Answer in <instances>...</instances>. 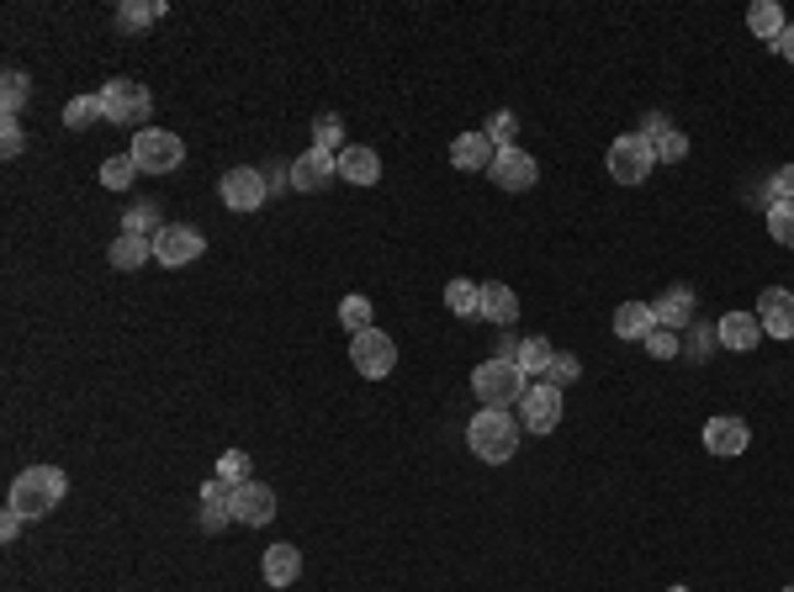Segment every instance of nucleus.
I'll return each instance as SVG.
<instances>
[{"label":"nucleus","mask_w":794,"mask_h":592,"mask_svg":"<svg viewBox=\"0 0 794 592\" xmlns=\"http://www.w3.org/2000/svg\"><path fill=\"white\" fill-rule=\"evenodd\" d=\"M747 27H752V37H763V43H779L784 27H790V16H784L779 0H758V5L747 11Z\"/></svg>","instance_id":"393cba45"},{"label":"nucleus","mask_w":794,"mask_h":592,"mask_svg":"<svg viewBox=\"0 0 794 592\" xmlns=\"http://www.w3.org/2000/svg\"><path fill=\"white\" fill-rule=\"evenodd\" d=\"M477 318H488V323H498V328H509L514 318H520V296L509 292L503 281H492V286H483V312Z\"/></svg>","instance_id":"b1692460"},{"label":"nucleus","mask_w":794,"mask_h":592,"mask_svg":"<svg viewBox=\"0 0 794 592\" xmlns=\"http://www.w3.org/2000/svg\"><path fill=\"white\" fill-rule=\"evenodd\" d=\"M196 519H202V530L207 534H217V530H228L234 524V487L228 481H207L202 487V503H196Z\"/></svg>","instance_id":"dca6fc26"},{"label":"nucleus","mask_w":794,"mask_h":592,"mask_svg":"<svg viewBox=\"0 0 794 592\" xmlns=\"http://www.w3.org/2000/svg\"><path fill=\"white\" fill-rule=\"evenodd\" d=\"M466 449L483 460V466H509L514 449H520V418L483 408V413L466 423Z\"/></svg>","instance_id":"f257e3e1"},{"label":"nucleus","mask_w":794,"mask_h":592,"mask_svg":"<svg viewBox=\"0 0 794 592\" xmlns=\"http://www.w3.org/2000/svg\"><path fill=\"white\" fill-rule=\"evenodd\" d=\"M217 481L245 487V481H249V455H245V449H223V455H217Z\"/></svg>","instance_id":"c9c22d12"},{"label":"nucleus","mask_w":794,"mask_h":592,"mask_svg":"<svg viewBox=\"0 0 794 592\" xmlns=\"http://www.w3.org/2000/svg\"><path fill=\"white\" fill-rule=\"evenodd\" d=\"M445 307H451L456 318H477V312H483V286H477V281H451V286H445Z\"/></svg>","instance_id":"bb28decb"},{"label":"nucleus","mask_w":794,"mask_h":592,"mask_svg":"<svg viewBox=\"0 0 794 592\" xmlns=\"http://www.w3.org/2000/svg\"><path fill=\"white\" fill-rule=\"evenodd\" d=\"M773 48H779V54H784V59L794 64V22H790V27H784V37H779V43H773Z\"/></svg>","instance_id":"a18cd8bd"},{"label":"nucleus","mask_w":794,"mask_h":592,"mask_svg":"<svg viewBox=\"0 0 794 592\" xmlns=\"http://www.w3.org/2000/svg\"><path fill=\"white\" fill-rule=\"evenodd\" d=\"M715 339L736 350V355H747V350H758V339H763V323H758V312H726L721 323H715Z\"/></svg>","instance_id":"a211bd4d"},{"label":"nucleus","mask_w":794,"mask_h":592,"mask_svg":"<svg viewBox=\"0 0 794 592\" xmlns=\"http://www.w3.org/2000/svg\"><path fill=\"white\" fill-rule=\"evenodd\" d=\"M275 519V492L265 481H245V487H234V524H249V530H260V524H271Z\"/></svg>","instance_id":"2eb2a0df"},{"label":"nucleus","mask_w":794,"mask_h":592,"mask_svg":"<svg viewBox=\"0 0 794 592\" xmlns=\"http://www.w3.org/2000/svg\"><path fill=\"white\" fill-rule=\"evenodd\" d=\"M154 260V238H138V234H117L112 238V265L117 270H138Z\"/></svg>","instance_id":"a878e982"},{"label":"nucleus","mask_w":794,"mask_h":592,"mask_svg":"<svg viewBox=\"0 0 794 592\" xmlns=\"http://www.w3.org/2000/svg\"><path fill=\"white\" fill-rule=\"evenodd\" d=\"M22 524H27V519H22L16 508H5V513H0V539L11 545V539H16V530H22Z\"/></svg>","instance_id":"37998d69"},{"label":"nucleus","mask_w":794,"mask_h":592,"mask_svg":"<svg viewBox=\"0 0 794 592\" xmlns=\"http://www.w3.org/2000/svg\"><path fill=\"white\" fill-rule=\"evenodd\" d=\"M472 391H477V402H483V408L509 413V408H520V397L530 391V382L514 371V360L492 355V360H483V365L472 371Z\"/></svg>","instance_id":"7ed1b4c3"},{"label":"nucleus","mask_w":794,"mask_h":592,"mask_svg":"<svg viewBox=\"0 0 794 592\" xmlns=\"http://www.w3.org/2000/svg\"><path fill=\"white\" fill-rule=\"evenodd\" d=\"M763 202H768V207H779V202H794V164H784V170H773V175H768Z\"/></svg>","instance_id":"58836bf2"},{"label":"nucleus","mask_w":794,"mask_h":592,"mask_svg":"<svg viewBox=\"0 0 794 592\" xmlns=\"http://www.w3.org/2000/svg\"><path fill=\"white\" fill-rule=\"evenodd\" d=\"M202 249H207V243H202V234H196V228H185V223H165V228L154 234V260H159L165 270L191 265Z\"/></svg>","instance_id":"9d476101"},{"label":"nucleus","mask_w":794,"mask_h":592,"mask_svg":"<svg viewBox=\"0 0 794 592\" xmlns=\"http://www.w3.org/2000/svg\"><path fill=\"white\" fill-rule=\"evenodd\" d=\"M133 164H138V175H170V170H181L185 164V144L170 133V127H144V133H133Z\"/></svg>","instance_id":"20e7f679"},{"label":"nucleus","mask_w":794,"mask_h":592,"mask_svg":"<svg viewBox=\"0 0 794 592\" xmlns=\"http://www.w3.org/2000/svg\"><path fill=\"white\" fill-rule=\"evenodd\" d=\"M483 133H488L492 148H514V133H520V127H514V112H492Z\"/></svg>","instance_id":"ea45409f"},{"label":"nucleus","mask_w":794,"mask_h":592,"mask_svg":"<svg viewBox=\"0 0 794 592\" xmlns=\"http://www.w3.org/2000/svg\"><path fill=\"white\" fill-rule=\"evenodd\" d=\"M768 234H773V243L794 249V202H779V207H768Z\"/></svg>","instance_id":"e433bc0d"},{"label":"nucleus","mask_w":794,"mask_h":592,"mask_svg":"<svg viewBox=\"0 0 794 592\" xmlns=\"http://www.w3.org/2000/svg\"><path fill=\"white\" fill-rule=\"evenodd\" d=\"M651 170H657V148H651V138L625 133V138H614L610 144V175L620 180V185H642Z\"/></svg>","instance_id":"423d86ee"},{"label":"nucleus","mask_w":794,"mask_h":592,"mask_svg":"<svg viewBox=\"0 0 794 592\" xmlns=\"http://www.w3.org/2000/svg\"><path fill=\"white\" fill-rule=\"evenodd\" d=\"M758 323L768 339H794V292L790 286H768L758 296Z\"/></svg>","instance_id":"4468645a"},{"label":"nucleus","mask_w":794,"mask_h":592,"mask_svg":"<svg viewBox=\"0 0 794 592\" xmlns=\"http://www.w3.org/2000/svg\"><path fill=\"white\" fill-rule=\"evenodd\" d=\"M488 175H492V185H498V191H530V185L541 180V164H535V159L514 144V148H498V153H492Z\"/></svg>","instance_id":"9b49d317"},{"label":"nucleus","mask_w":794,"mask_h":592,"mask_svg":"<svg viewBox=\"0 0 794 592\" xmlns=\"http://www.w3.org/2000/svg\"><path fill=\"white\" fill-rule=\"evenodd\" d=\"M704 449L710 455H726V460H736V455H747V444H752V429L741 423V418H731V413H721V418H710L704 423Z\"/></svg>","instance_id":"ddd939ff"},{"label":"nucleus","mask_w":794,"mask_h":592,"mask_svg":"<svg viewBox=\"0 0 794 592\" xmlns=\"http://www.w3.org/2000/svg\"><path fill=\"white\" fill-rule=\"evenodd\" d=\"M562 423V391L551 382H530V391L520 397V429L530 434H551Z\"/></svg>","instance_id":"1a4fd4ad"},{"label":"nucleus","mask_w":794,"mask_h":592,"mask_svg":"<svg viewBox=\"0 0 794 592\" xmlns=\"http://www.w3.org/2000/svg\"><path fill=\"white\" fill-rule=\"evenodd\" d=\"M646 355L672 360V355H678V339H672L668 328H651V333H646Z\"/></svg>","instance_id":"a19ab883"},{"label":"nucleus","mask_w":794,"mask_h":592,"mask_svg":"<svg viewBox=\"0 0 794 592\" xmlns=\"http://www.w3.org/2000/svg\"><path fill=\"white\" fill-rule=\"evenodd\" d=\"M260 577L271 582V588H292L297 577H303V550L297 545H265V556H260Z\"/></svg>","instance_id":"f3484780"},{"label":"nucleus","mask_w":794,"mask_h":592,"mask_svg":"<svg viewBox=\"0 0 794 592\" xmlns=\"http://www.w3.org/2000/svg\"><path fill=\"white\" fill-rule=\"evenodd\" d=\"M651 148H657V164H678V159H689V138H683V127L657 133V138H651Z\"/></svg>","instance_id":"f704fd0d"},{"label":"nucleus","mask_w":794,"mask_h":592,"mask_svg":"<svg viewBox=\"0 0 794 592\" xmlns=\"http://www.w3.org/2000/svg\"><path fill=\"white\" fill-rule=\"evenodd\" d=\"M217 196H223V207L228 212H260L265 207V196H271V185H265V175L260 170H223V180H217Z\"/></svg>","instance_id":"6e6552de"},{"label":"nucleus","mask_w":794,"mask_h":592,"mask_svg":"<svg viewBox=\"0 0 794 592\" xmlns=\"http://www.w3.org/2000/svg\"><path fill=\"white\" fill-rule=\"evenodd\" d=\"M339 323L350 328V339H355V333H371V328H376L371 296H344V301H339Z\"/></svg>","instance_id":"cd10ccee"},{"label":"nucleus","mask_w":794,"mask_h":592,"mask_svg":"<svg viewBox=\"0 0 794 592\" xmlns=\"http://www.w3.org/2000/svg\"><path fill=\"white\" fill-rule=\"evenodd\" d=\"M582 376V360L578 355H567V350H556V360H551V371H546V382L562 391V386H572Z\"/></svg>","instance_id":"4c0bfd02"},{"label":"nucleus","mask_w":794,"mask_h":592,"mask_svg":"<svg viewBox=\"0 0 794 592\" xmlns=\"http://www.w3.org/2000/svg\"><path fill=\"white\" fill-rule=\"evenodd\" d=\"M159 16H165L159 0H127V5H117V27H127V32H144L149 22H159Z\"/></svg>","instance_id":"c85d7f7f"},{"label":"nucleus","mask_w":794,"mask_h":592,"mask_svg":"<svg viewBox=\"0 0 794 592\" xmlns=\"http://www.w3.org/2000/svg\"><path fill=\"white\" fill-rule=\"evenodd\" d=\"M286 170H292V191H307V196H313V191H324V185L339 175V153L307 148V153H297Z\"/></svg>","instance_id":"f8f14e48"},{"label":"nucleus","mask_w":794,"mask_h":592,"mask_svg":"<svg viewBox=\"0 0 794 592\" xmlns=\"http://www.w3.org/2000/svg\"><path fill=\"white\" fill-rule=\"evenodd\" d=\"M133 175H138L133 153H117V159H106V164H101V185H106V191H127V185H133Z\"/></svg>","instance_id":"72a5a7b5"},{"label":"nucleus","mask_w":794,"mask_h":592,"mask_svg":"<svg viewBox=\"0 0 794 592\" xmlns=\"http://www.w3.org/2000/svg\"><path fill=\"white\" fill-rule=\"evenodd\" d=\"M313 148H324V153H339L344 148V122L334 112H324V117L313 122Z\"/></svg>","instance_id":"473e14b6"},{"label":"nucleus","mask_w":794,"mask_h":592,"mask_svg":"<svg viewBox=\"0 0 794 592\" xmlns=\"http://www.w3.org/2000/svg\"><path fill=\"white\" fill-rule=\"evenodd\" d=\"M159 228H165V223H159V207H154V202H133V207H127V217H123V234L154 238V234H159Z\"/></svg>","instance_id":"2f4dec72"},{"label":"nucleus","mask_w":794,"mask_h":592,"mask_svg":"<svg viewBox=\"0 0 794 592\" xmlns=\"http://www.w3.org/2000/svg\"><path fill=\"white\" fill-rule=\"evenodd\" d=\"M514 371H520L524 382H546V371H551V360H556V350H551V339H514Z\"/></svg>","instance_id":"aec40b11"},{"label":"nucleus","mask_w":794,"mask_h":592,"mask_svg":"<svg viewBox=\"0 0 794 592\" xmlns=\"http://www.w3.org/2000/svg\"><path fill=\"white\" fill-rule=\"evenodd\" d=\"M657 328V312H651V301H625V307H614V333L620 339H636L646 344V333Z\"/></svg>","instance_id":"5701e85b"},{"label":"nucleus","mask_w":794,"mask_h":592,"mask_svg":"<svg viewBox=\"0 0 794 592\" xmlns=\"http://www.w3.org/2000/svg\"><path fill=\"white\" fill-rule=\"evenodd\" d=\"M651 312H657V328L678 333V328L694 323V292H689V286H668V292L651 301Z\"/></svg>","instance_id":"6ab92c4d"},{"label":"nucleus","mask_w":794,"mask_h":592,"mask_svg":"<svg viewBox=\"0 0 794 592\" xmlns=\"http://www.w3.org/2000/svg\"><path fill=\"white\" fill-rule=\"evenodd\" d=\"M22 144H27V138H22L16 117H5V122H0V153H5V159H16V153H22Z\"/></svg>","instance_id":"79ce46f5"},{"label":"nucleus","mask_w":794,"mask_h":592,"mask_svg":"<svg viewBox=\"0 0 794 592\" xmlns=\"http://www.w3.org/2000/svg\"><path fill=\"white\" fill-rule=\"evenodd\" d=\"M668 592H689V588H668Z\"/></svg>","instance_id":"49530a36"},{"label":"nucleus","mask_w":794,"mask_h":592,"mask_svg":"<svg viewBox=\"0 0 794 592\" xmlns=\"http://www.w3.org/2000/svg\"><path fill=\"white\" fill-rule=\"evenodd\" d=\"M668 127H672L668 117H657V112H651V117L642 122V138H657V133H668Z\"/></svg>","instance_id":"c03bdc74"},{"label":"nucleus","mask_w":794,"mask_h":592,"mask_svg":"<svg viewBox=\"0 0 794 592\" xmlns=\"http://www.w3.org/2000/svg\"><path fill=\"white\" fill-rule=\"evenodd\" d=\"M32 95V80L22 75V69H5V80H0V106H5V117H16L22 106H27Z\"/></svg>","instance_id":"c756f323"},{"label":"nucleus","mask_w":794,"mask_h":592,"mask_svg":"<svg viewBox=\"0 0 794 592\" xmlns=\"http://www.w3.org/2000/svg\"><path fill=\"white\" fill-rule=\"evenodd\" d=\"M784 592H794V588H784Z\"/></svg>","instance_id":"de8ad7c7"},{"label":"nucleus","mask_w":794,"mask_h":592,"mask_svg":"<svg viewBox=\"0 0 794 592\" xmlns=\"http://www.w3.org/2000/svg\"><path fill=\"white\" fill-rule=\"evenodd\" d=\"M492 153H498V148H492L488 133L477 127V133H461L456 144H451V164H456V170H483V175H488V170H492Z\"/></svg>","instance_id":"4be33fe9"},{"label":"nucleus","mask_w":794,"mask_h":592,"mask_svg":"<svg viewBox=\"0 0 794 592\" xmlns=\"http://www.w3.org/2000/svg\"><path fill=\"white\" fill-rule=\"evenodd\" d=\"M339 175L350 180V185H376V180H382V159H376V148H366V144L339 148Z\"/></svg>","instance_id":"412c9836"},{"label":"nucleus","mask_w":794,"mask_h":592,"mask_svg":"<svg viewBox=\"0 0 794 592\" xmlns=\"http://www.w3.org/2000/svg\"><path fill=\"white\" fill-rule=\"evenodd\" d=\"M101 117V95H75L69 106H64V127H75V133H86V127H95Z\"/></svg>","instance_id":"7c9ffc66"},{"label":"nucleus","mask_w":794,"mask_h":592,"mask_svg":"<svg viewBox=\"0 0 794 592\" xmlns=\"http://www.w3.org/2000/svg\"><path fill=\"white\" fill-rule=\"evenodd\" d=\"M95 95H101V117L106 122H117V127H138V133L149 127L154 101H149V90L138 86V80H106Z\"/></svg>","instance_id":"39448f33"},{"label":"nucleus","mask_w":794,"mask_h":592,"mask_svg":"<svg viewBox=\"0 0 794 592\" xmlns=\"http://www.w3.org/2000/svg\"><path fill=\"white\" fill-rule=\"evenodd\" d=\"M350 365H355L366 382H387V376L397 371V344L382 333V328L355 333V339H350Z\"/></svg>","instance_id":"0eeeda50"},{"label":"nucleus","mask_w":794,"mask_h":592,"mask_svg":"<svg viewBox=\"0 0 794 592\" xmlns=\"http://www.w3.org/2000/svg\"><path fill=\"white\" fill-rule=\"evenodd\" d=\"M64 492H69V476H64L59 466H27V471L11 481V508H16L22 519H48V513L64 503Z\"/></svg>","instance_id":"f03ea898"}]
</instances>
